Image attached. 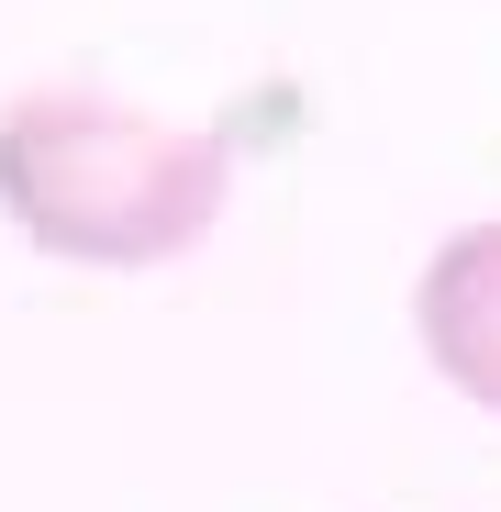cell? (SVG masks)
<instances>
[{
	"label": "cell",
	"instance_id": "obj_1",
	"mask_svg": "<svg viewBox=\"0 0 501 512\" xmlns=\"http://www.w3.org/2000/svg\"><path fill=\"white\" fill-rule=\"evenodd\" d=\"M234 201V134L101 90H23L0 112V212L56 268H167Z\"/></svg>",
	"mask_w": 501,
	"mask_h": 512
},
{
	"label": "cell",
	"instance_id": "obj_2",
	"mask_svg": "<svg viewBox=\"0 0 501 512\" xmlns=\"http://www.w3.org/2000/svg\"><path fill=\"white\" fill-rule=\"evenodd\" d=\"M412 334H424V357L457 401L501 412V212L490 223H457L424 279H412Z\"/></svg>",
	"mask_w": 501,
	"mask_h": 512
}]
</instances>
